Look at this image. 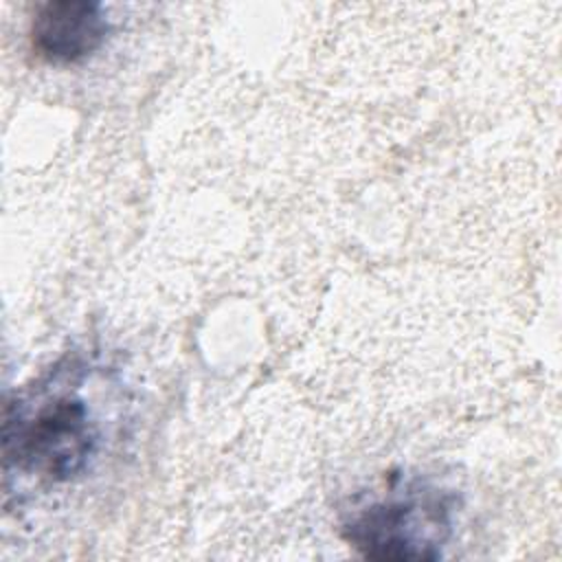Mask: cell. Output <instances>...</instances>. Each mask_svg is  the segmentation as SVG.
I'll return each mask as SVG.
<instances>
[{
  "label": "cell",
  "mask_w": 562,
  "mask_h": 562,
  "mask_svg": "<svg viewBox=\"0 0 562 562\" xmlns=\"http://www.w3.org/2000/svg\"><path fill=\"white\" fill-rule=\"evenodd\" d=\"M459 496L424 476H391L342 512L340 536L367 560H439L452 536Z\"/></svg>",
  "instance_id": "2"
},
{
  "label": "cell",
  "mask_w": 562,
  "mask_h": 562,
  "mask_svg": "<svg viewBox=\"0 0 562 562\" xmlns=\"http://www.w3.org/2000/svg\"><path fill=\"white\" fill-rule=\"evenodd\" d=\"M110 18L94 0H50L37 7L29 37L35 55L55 66L79 64L110 35Z\"/></svg>",
  "instance_id": "3"
},
{
  "label": "cell",
  "mask_w": 562,
  "mask_h": 562,
  "mask_svg": "<svg viewBox=\"0 0 562 562\" xmlns=\"http://www.w3.org/2000/svg\"><path fill=\"white\" fill-rule=\"evenodd\" d=\"M88 367L64 358L2 406V472L37 485H68L81 479L99 454L101 419L83 391Z\"/></svg>",
  "instance_id": "1"
}]
</instances>
